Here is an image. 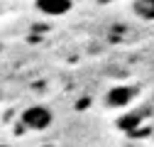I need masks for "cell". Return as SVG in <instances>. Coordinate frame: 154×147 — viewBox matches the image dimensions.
<instances>
[{"label":"cell","instance_id":"1","mask_svg":"<svg viewBox=\"0 0 154 147\" xmlns=\"http://www.w3.org/2000/svg\"><path fill=\"white\" fill-rule=\"evenodd\" d=\"M20 123H22L25 130L42 133V130H49V127H51V123H54V113H51L47 105H29V108L22 110Z\"/></svg>","mask_w":154,"mask_h":147},{"label":"cell","instance_id":"2","mask_svg":"<svg viewBox=\"0 0 154 147\" xmlns=\"http://www.w3.org/2000/svg\"><path fill=\"white\" fill-rule=\"evenodd\" d=\"M134 98H137V88H134V86H115V88H110L105 93V105L115 108V110H122Z\"/></svg>","mask_w":154,"mask_h":147},{"label":"cell","instance_id":"3","mask_svg":"<svg viewBox=\"0 0 154 147\" xmlns=\"http://www.w3.org/2000/svg\"><path fill=\"white\" fill-rule=\"evenodd\" d=\"M34 10L44 17H64L73 10V3L71 0H37Z\"/></svg>","mask_w":154,"mask_h":147},{"label":"cell","instance_id":"4","mask_svg":"<svg viewBox=\"0 0 154 147\" xmlns=\"http://www.w3.org/2000/svg\"><path fill=\"white\" fill-rule=\"evenodd\" d=\"M130 8L140 20H147V22L154 20V0H134Z\"/></svg>","mask_w":154,"mask_h":147},{"label":"cell","instance_id":"5","mask_svg":"<svg viewBox=\"0 0 154 147\" xmlns=\"http://www.w3.org/2000/svg\"><path fill=\"white\" fill-rule=\"evenodd\" d=\"M142 123V115L140 113H125L122 118H120V130L122 133H134V130H137V125Z\"/></svg>","mask_w":154,"mask_h":147}]
</instances>
